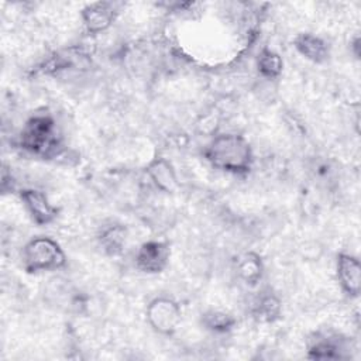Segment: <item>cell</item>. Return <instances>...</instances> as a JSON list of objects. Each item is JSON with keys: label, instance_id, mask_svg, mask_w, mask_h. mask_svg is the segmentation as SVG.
Instances as JSON below:
<instances>
[{"label": "cell", "instance_id": "cell-11", "mask_svg": "<svg viewBox=\"0 0 361 361\" xmlns=\"http://www.w3.org/2000/svg\"><path fill=\"white\" fill-rule=\"evenodd\" d=\"M343 338L327 333H316L309 341L307 357L314 360L340 358L343 351Z\"/></svg>", "mask_w": 361, "mask_h": 361}, {"label": "cell", "instance_id": "cell-16", "mask_svg": "<svg viewBox=\"0 0 361 361\" xmlns=\"http://www.w3.org/2000/svg\"><path fill=\"white\" fill-rule=\"evenodd\" d=\"M204 329L210 330L212 333L224 334L234 329L235 326V317L224 310H207L202 314L200 319Z\"/></svg>", "mask_w": 361, "mask_h": 361}, {"label": "cell", "instance_id": "cell-14", "mask_svg": "<svg viewBox=\"0 0 361 361\" xmlns=\"http://www.w3.org/2000/svg\"><path fill=\"white\" fill-rule=\"evenodd\" d=\"M127 228L123 224L118 223H111L109 226H104L97 237L99 244L102 250L107 255H120L126 247L127 243Z\"/></svg>", "mask_w": 361, "mask_h": 361}, {"label": "cell", "instance_id": "cell-1", "mask_svg": "<svg viewBox=\"0 0 361 361\" xmlns=\"http://www.w3.org/2000/svg\"><path fill=\"white\" fill-rule=\"evenodd\" d=\"M203 155L213 168L231 175H247L254 164L248 140L237 133L216 134L206 145Z\"/></svg>", "mask_w": 361, "mask_h": 361}, {"label": "cell", "instance_id": "cell-3", "mask_svg": "<svg viewBox=\"0 0 361 361\" xmlns=\"http://www.w3.org/2000/svg\"><path fill=\"white\" fill-rule=\"evenodd\" d=\"M21 259L28 274H38L62 268L66 262V255L58 241L51 237L38 235L24 245Z\"/></svg>", "mask_w": 361, "mask_h": 361}, {"label": "cell", "instance_id": "cell-13", "mask_svg": "<svg viewBox=\"0 0 361 361\" xmlns=\"http://www.w3.org/2000/svg\"><path fill=\"white\" fill-rule=\"evenodd\" d=\"M235 269H237L238 278L247 286H251V288L257 286L264 276L262 258L254 251H248V252H244L243 255H240L237 259Z\"/></svg>", "mask_w": 361, "mask_h": 361}, {"label": "cell", "instance_id": "cell-9", "mask_svg": "<svg viewBox=\"0 0 361 361\" xmlns=\"http://www.w3.org/2000/svg\"><path fill=\"white\" fill-rule=\"evenodd\" d=\"M145 173L152 185L164 193L178 192L180 183L178 173L169 159L162 155L154 157L145 166Z\"/></svg>", "mask_w": 361, "mask_h": 361}, {"label": "cell", "instance_id": "cell-5", "mask_svg": "<svg viewBox=\"0 0 361 361\" xmlns=\"http://www.w3.org/2000/svg\"><path fill=\"white\" fill-rule=\"evenodd\" d=\"M171 258V247L166 241L148 240L142 243L134 257V265L140 272L155 275L162 272Z\"/></svg>", "mask_w": 361, "mask_h": 361}, {"label": "cell", "instance_id": "cell-12", "mask_svg": "<svg viewBox=\"0 0 361 361\" xmlns=\"http://www.w3.org/2000/svg\"><path fill=\"white\" fill-rule=\"evenodd\" d=\"M282 310L281 299L271 290H261L252 305V316L261 323H272L279 319Z\"/></svg>", "mask_w": 361, "mask_h": 361}, {"label": "cell", "instance_id": "cell-15", "mask_svg": "<svg viewBox=\"0 0 361 361\" xmlns=\"http://www.w3.org/2000/svg\"><path fill=\"white\" fill-rule=\"evenodd\" d=\"M257 71L264 79H278L283 71V59L274 49L262 48L257 56Z\"/></svg>", "mask_w": 361, "mask_h": 361}, {"label": "cell", "instance_id": "cell-7", "mask_svg": "<svg viewBox=\"0 0 361 361\" xmlns=\"http://www.w3.org/2000/svg\"><path fill=\"white\" fill-rule=\"evenodd\" d=\"M336 278L348 298H358L361 292V264L357 257L340 252L336 259Z\"/></svg>", "mask_w": 361, "mask_h": 361}, {"label": "cell", "instance_id": "cell-4", "mask_svg": "<svg viewBox=\"0 0 361 361\" xmlns=\"http://www.w3.org/2000/svg\"><path fill=\"white\" fill-rule=\"evenodd\" d=\"M145 317L149 327L162 336L173 334L182 322L180 305L168 296L154 298L147 309Z\"/></svg>", "mask_w": 361, "mask_h": 361}, {"label": "cell", "instance_id": "cell-6", "mask_svg": "<svg viewBox=\"0 0 361 361\" xmlns=\"http://www.w3.org/2000/svg\"><path fill=\"white\" fill-rule=\"evenodd\" d=\"M20 199L32 223L37 226H48L58 217L59 209L54 206L48 196L38 189L28 188L20 190Z\"/></svg>", "mask_w": 361, "mask_h": 361}, {"label": "cell", "instance_id": "cell-10", "mask_svg": "<svg viewBox=\"0 0 361 361\" xmlns=\"http://www.w3.org/2000/svg\"><path fill=\"white\" fill-rule=\"evenodd\" d=\"M293 48L312 63L322 65L330 58V47L324 38L313 32H300L293 38Z\"/></svg>", "mask_w": 361, "mask_h": 361}, {"label": "cell", "instance_id": "cell-8", "mask_svg": "<svg viewBox=\"0 0 361 361\" xmlns=\"http://www.w3.org/2000/svg\"><path fill=\"white\" fill-rule=\"evenodd\" d=\"M117 17V10L111 1H96L86 4L80 11L82 24L89 34H100L109 30Z\"/></svg>", "mask_w": 361, "mask_h": 361}, {"label": "cell", "instance_id": "cell-2", "mask_svg": "<svg viewBox=\"0 0 361 361\" xmlns=\"http://www.w3.org/2000/svg\"><path fill=\"white\" fill-rule=\"evenodd\" d=\"M20 145L38 157H51L59 147L55 120L48 114L30 117L20 133Z\"/></svg>", "mask_w": 361, "mask_h": 361}]
</instances>
